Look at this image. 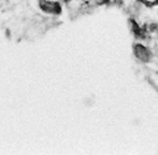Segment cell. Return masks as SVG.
Returning a JSON list of instances; mask_svg holds the SVG:
<instances>
[{"mask_svg": "<svg viewBox=\"0 0 158 155\" xmlns=\"http://www.w3.org/2000/svg\"><path fill=\"white\" fill-rule=\"evenodd\" d=\"M133 54L135 56L142 62H148L151 59V52L145 46L141 45V44H137L133 47Z\"/></svg>", "mask_w": 158, "mask_h": 155, "instance_id": "1", "label": "cell"}, {"mask_svg": "<svg viewBox=\"0 0 158 155\" xmlns=\"http://www.w3.org/2000/svg\"><path fill=\"white\" fill-rule=\"evenodd\" d=\"M42 9H43L45 12H48V13H59L60 12V6H59L58 3H55V2H45L44 4H41Z\"/></svg>", "mask_w": 158, "mask_h": 155, "instance_id": "2", "label": "cell"}]
</instances>
